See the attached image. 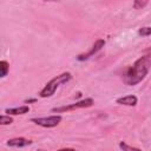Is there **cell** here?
Returning a JSON list of instances; mask_svg holds the SVG:
<instances>
[{
	"label": "cell",
	"mask_w": 151,
	"mask_h": 151,
	"mask_svg": "<svg viewBox=\"0 0 151 151\" xmlns=\"http://www.w3.org/2000/svg\"><path fill=\"white\" fill-rule=\"evenodd\" d=\"M151 68V50H149L144 55L139 57L131 67H129L123 76V81L129 85L133 86L139 84L149 73Z\"/></svg>",
	"instance_id": "6da1fadb"
},
{
	"label": "cell",
	"mask_w": 151,
	"mask_h": 151,
	"mask_svg": "<svg viewBox=\"0 0 151 151\" xmlns=\"http://www.w3.org/2000/svg\"><path fill=\"white\" fill-rule=\"evenodd\" d=\"M71 79H72V74H71L70 72H63V73L55 76L54 78H52V79L41 88V91L39 92V96H40L41 98L52 97V96L55 93L57 88H58L60 85L66 84V83L70 81Z\"/></svg>",
	"instance_id": "7a4b0ae2"
},
{
	"label": "cell",
	"mask_w": 151,
	"mask_h": 151,
	"mask_svg": "<svg viewBox=\"0 0 151 151\" xmlns=\"http://www.w3.org/2000/svg\"><path fill=\"white\" fill-rule=\"evenodd\" d=\"M94 104V100L92 98H85L81 99L79 101H76L73 104H68V105H64V106H58V107H53L51 111L52 112H57V113H63V112H70V111H74L78 109H84V107H90Z\"/></svg>",
	"instance_id": "3957f363"
},
{
	"label": "cell",
	"mask_w": 151,
	"mask_h": 151,
	"mask_svg": "<svg viewBox=\"0 0 151 151\" xmlns=\"http://www.w3.org/2000/svg\"><path fill=\"white\" fill-rule=\"evenodd\" d=\"M61 116L60 114H53V116H48V117H37V118H32L31 122L41 126V127H46V129H51V127H55L57 125H59V123L61 122Z\"/></svg>",
	"instance_id": "277c9868"
},
{
	"label": "cell",
	"mask_w": 151,
	"mask_h": 151,
	"mask_svg": "<svg viewBox=\"0 0 151 151\" xmlns=\"http://www.w3.org/2000/svg\"><path fill=\"white\" fill-rule=\"evenodd\" d=\"M105 46V40L104 39H98L94 41V44L92 45V47L86 52V53H83V54H79L77 57V60L79 61H84V60H87L88 58H91L92 55H94L96 53H98L103 47Z\"/></svg>",
	"instance_id": "5b68a950"
},
{
	"label": "cell",
	"mask_w": 151,
	"mask_h": 151,
	"mask_svg": "<svg viewBox=\"0 0 151 151\" xmlns=\"http://www.w3.org/2000/svg\"><path fill=\"white\" fill-rule=\"evenodd\" d=\"M32 143L33 142L31 139H27V138H24V137H15V138L8 139L6 144L11 147H25V146L31 145Z\"/></svg>",
	"instance_id": "8992f818"
},
{
	"label": "cell",
	"mask_w": 151,
	"mask_h": 151,
	"mask_svg": "<svg viewBox=\"0 0 151 151\" xmlns=\"http://www.w3.org/2000/svg\"><path fill=\"white\" fill-rule=\"evenodd\" d=\"M137 103H138V98L133 94H129V96H125V97L117 99V104L125 105V106H136Z\"/></svg>",
	"instance_id": "52a82bcc"
},
{
	"label": "cell",
	"mask_w": 151,
	"mask_h": 151,
	"mask_svg": "<svg viewBox=\"0 0 151 151\" xmlns=\"http://www.w3.org/2000/svg\"><path fill=\"white\" fill-rule=\"evenodd\" d=\"M29 112V106L28 105H22L19 107H12V109H6L5 113L8 116H18V114H25Z\"/></svg>",
	"instance_id": "ba28073f"
},
{
	"label": "cell",
	"mask_w": 151,
	"mask_h": 151,
	"mask_svg": "<svg viewBox=\"0 0 151 151\" xmlns=\"http://www.w3.org/2000/svg\"><path fill=\"white\" fill-rule=\"evenodd\" d=\"M8 71H9V64L6 60H1L0 61V77L5 78L8 73Z\"/></svg>",
	"instance_id": "9c48e42d"
},
{
	"label": "cell",
	"mask_w": 151,
	"mask_h": 151,
	"mask_svg": "<svg viewBox=\"0 0 151 151\" xmlns=\"http://www.w3.org/2000/svg\"><path fill=\"white\" fill-rule=\"evenodd\" d=\"M119 147L122 149V151H142V150L138 149V147L127 145L125 142H119Z\"/></svg>",
	"instance_id": "30bf717a"
},
{
	"label": "cell",
	"mask_w": 151,
	"mask_h": 151,
	"mask_svg": "<svg viewBox=\"0 0 151 151\" xmlns=\"http://www.w3.org/2000/svg\"><path fill=\"white\" fill-rule=\"evenodd\" d=\"M13 123V118L8 114H1L0 116V124L1 125H9Z\"/></svg>",
	"instance_id": "8fae6325"
},
{
	"label": "cell",
	"mask_w": 151,
	"mask_h": 151,
	"mask_svg": "<svg viewBox=\"0 0 151 151\" xmlns=\"http://www.w3.org/2000/svg\"><path fill=\"white\" fill-rule=\"evenodd\" d=\"M138 34L142 35V37H147V35H151V27L149 26H145V27H142L138 29Z\"/></svg>",
	"instance_id": "7c38bea8"
},
{
	"label": "cell",
	"mask_w": 151,
	"mask_h": 151,
	"mask_svg": "<svg viewBox=\"0 0 151 151\" xmlns=\"http://www.w3.org/2000/svg\"><path fill=\"white\" fill-rule=\"evenodd\" d=\"M146 5H147V1H139V0H136V1L133 2V7H134L136 9H140V8L145 7Z\"/></svg>",
	"instance_id": "4fadbf2b"
},
{
	"label": "cell",
	"mask_w": 151,
	"mask_h": 151,
	"mask_svg": "<svg viewBox=\"0 0 151 151\" xmlns=\"http://www.w3.org/2000/svg\"><path fill=\"white\" fill-rule=\"evenodd\" d=\"M58 151H77V150H74L72 147H64V149H59Z\"/></svg>",
	"instance_id": "5bb4252c"
},
{
	"label": "cell",
	"mask_w": 151,
	"mask_h": 151,
	"mask_svg": "<svg viewBox=\"0 0 151 151\" xmlns=\"http://www.w3.org/2000/svg\"><path fill=\"white\" fill-rule=\"evenodd\" d=\"M33 101H37V99H27V100H25V103H33Z\"/></svg>",
	"instance_id": "9a60e30c"
}]
</instances>
